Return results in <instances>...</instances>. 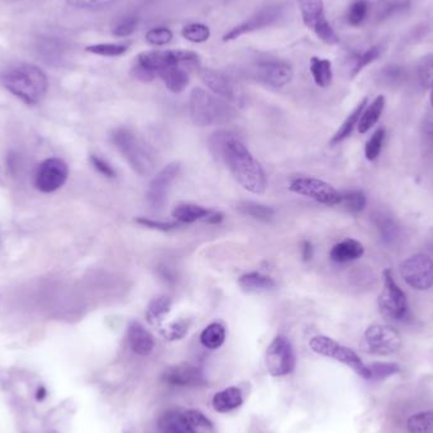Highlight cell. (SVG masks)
Instances as JSON below:
<instances>
[{
	"mask_svg": "<svg viewBox=\"0 0 433 433\" xmlns=\"http://www.w3.org/2000/svg\"><path fill=\"white\" fill-rule=\"evenodd\" d=\"M289 191L313 199L324 206H339L341 203V193L330 184L316 177H297L289 184Z\"/></svg>",
	"mask_w": 433,
	"mask_h": 433,
	"instance_id": "obj_9",
	"label": "cell"
},
{
	"mask_svg": "<svg viewBox=\"0 0 433 433\" xmlns=\"http://www.w3.org/2000/svg\"><path fill=\"white\" fill-rule=\"evenodd\" d=\"M127 337L133 353L141 356H146L152 353L154 345V337L140 322L133 321L130 324L127 330Z\"/></svg>",
	"mask_w": 433,
	"mask_h": 433,
	"instance_id": "obj_18",
	"label": "cell"
},
{
	"mask_svg": "<svg viewBox=\"0 0 433 433\" xmlns=\"http://www.w3.org/2000/svg\"><path fill=\"white\" fill-rule=\"evenodd\" d=\"M243 398L241 390L238 388H227V389L218 391L213 397L212 404H213L214 411L220 413H228V412L235 411L238 407H241Z\"/></svg>",
	"mask_w": 433,
	"mask_h": 433,
	"instance_id": "obj_23",
	"label": "cell"
},
{
	"mask_svg": "<svg viewBox=\"0 0 433 433\" xmlns=\"http://www.w3.org/2000/svg\"><path fill=\"white\" fill-rule=\"evenodd\" d=\"M407 430L409 433H433V409L413 414L407 421Z\"/></svg>",
	"mask_w": 433,
	"mask_h": 433,
	"instance_id": "obj_32",
	"label": "cell"
},
{
	"mask_svg": "<svg viewBox=\"0 0 433 433\" xmlns=\"http://www.w3.org/2000/svg\"><path fill=\"white\" fill-rule=\"evenodd\" d=\"M298 3L304 24L324 44H337L339 38L326 18L324 0H298Z\"/></svg>",
	"mask_w": 433,
	"mask_h": 433,
	"instance_id": "obj_7",
	"label": "cell"
},
{
	"mask_svg": "<svg viewBox=\"0 0 433 433\" xmlns=\"http://www.w3.org/2000/svg\"><path fill=\"white\" fill-rule=\"evenodd\" d=\"M366 195L362 191H351L341 193L339 206H344L350 213H361L366 208Z\"/></svg>",
	"mask_w": 433,
	"mask_h": 433,
	"instance_id": "obj_33",
	"label": "cell"
},
{
	"mask_svg": "<svg viewBox=\"0 0 433 433\" xmlns=\"http://www.w3.org/2000/svg\"><path fill=\"white\" fill-rule=\"evenodd\" d=\"M255 78L265 85L279 89L293 80V67L283 60H265L257 64Z\"/></svg>",
	"mask_w": 433,
	"mask_h": 433,
	"instance_id": "obj_15",
	"label": "cell"
},
{
	"mask_svg": "<svg viewBox=\"0 0 433 433\" xmlns=\"http://www.w3.org/2000/svg\"><path fill=\"white\" fill-rule=\"evenodd\" d=\"M367 100H369L367 98H364L360 103L356 105V108L350 113V116L346 118L345 122L341 125V127L338 128L337 132L335 133L333 137L330 139V146H335V145H337L339 142L345 141L346 139H348V137L351 136V133L353 132L355 127L359 125V121H360L362 112L366 108Z\"/></svg>",
	"mask_w": 433,
	"mask_h": 433,
	"instance_id": "obj_24",
	"label": "cell"
},
{
	"mask_svg": "<svg viewBox=\"0 0 433 433\" xmlns=\"http://www.w3.org/2000/svg\"><path fill=\"white\" fill-rule=\"evenodd\" d=\"M209 151L218 161L224 162L236 182L252 194H264L267 189V177L261 164L252 156L237 134L220 130L208 141Z\"/></svg>",
	"mask_w": 433,
	"mask_h": 433,
	"instance_id": "obj_1",
	"label": "cell"
},
{
	"mask_svg": "<svg viewBox=\"0 0 433 433\" xmlns=\"http://www.w3.org/2000/svg\"><path fill=\"white\" fill-rule=\"evenodd\" d=\"M224 220V214L220 212V211H214L212 209V212L209 214V217L206 218V224H220Z\"/></svg>",
	"mask_w": 433,
	"mask_h": 433,
	"instance_id": "obj_49",
	"label": "cell"
},
{
	"mask_svg": "<svg viewBox=\"0 0 433 433\" xmlns=\"http://www.w3.org/2000/svg\"><path fill=\"white\" fill-rule=\"evenodd\" d=\"M266 369L272 376L290 374L295 367V355L290 341L284 336H276L266 350Z\"/></svg>",
	"mask_w": 433,
	"mask_h": 433,
	"instance_id": "obj_11",
	"label": "cell"
},
{
	"mask_svg": "<svg viewBox=\"0 0 433 433\" xmlns=\"http://www.w3.org/2000/svg\"><path fill=\"white\" fill-rule=\"evenodd\" d=\"M160 433H197L186 422L184 413L168 412L159 421Z\"/></svg>",
	"mask_w": 433,
	"mask_h": 433,
	"instance_id": "obj_26",
	"label": "cell"
},
{
	"mask_svg": "<svg viewBox=\"0 0 433 433\" xmlns=\"http://www.w3.org/2000/svg\"><path fill=\"white\" fill-rule=\"evenodd\" d=\"M400 366L396 362H374L366 365V380H384L398 374Z\"/></svg>",
	"mask_w": 433,
	"mask_h": 433,
	"instance_id": "obj_31",
	"label": "cell"
},
{
	"mask_svg": "<svg viewBox=\"0 0 433 433\" xmlns=\"http://www.w3.org/2000/svg\"><path fill=\"white\" fill-rule=\"evenodd\" d=\"M400 275L413 289L428 290L433 287V260L425 254L408 257L400 264Z\"/></svg>",
	"mask_w": 433,
	"mask_h": 433,
	"instance_id": "obj_10",
	"label": "cell"
},
{
	"mask_svg": "<svg viewBox=\"0 0 433 433\" xmlns=\"http://www.w3.org/2000/svg\"><path fill=\"white\" fill-rule=\"evenodd\" d=\"M384 107H385V96H376L371 103L366 105V108L361 114L359 125H357V130L361 134L369 132L378 123V121L380 119V116H382Z\"/></svg>",
	"mask_w": 433,
	"mask_h": 433,
	"instance_id": "obj_25",
	"label": "cell"
},
{
	"mask_svg": "<svg viewBox=\"0 0 433 433\" xmlns=\"http://www.w3.org/2000/svg\"><path fill=\"white\" fill-rule=\"evenodd\" d=\"M226 341V328L222 324L214 322L206 328L200 335V344L209 350H217Z\"/></svg>",
	"mask_w": 433,
	"mask_h": 433,
	"instance_id": "obj_30",
	"label": "cell"
},
{
	"mask_svg": "<svg viewBox=\"0 0 433 433\" xmlns=\"http://www.w3.org/2000/svg\"><path fill=\"white\" fill-rule=\"evenodd\" d=\"M402 346V338L397 330L384 324L370 326L362 338V348L369 353L387 356L397 353Z\"/></svg>",
	"mask_w": 433,
	"mask_h": 433,
	"instance_id": "obj_8",
	"label": "cell"
},
{
	"mask_svg": "<svg viewBox=\"0 0 433 433\" xmlns=\"http://www.w3.org/2000/svg\"><path fill=\"white\" fill-rule=\"evenodd\" d=\"M237 284L243 292L251 294L269 293L276 288L275 280L257 272L242 274L237 280Z\"/></svg>",
	"mask_w": 433,
	"mask_h": 433,
	"instance_id": "obj_19",
	"label": "cell"
},
{
	"mask_svg": "<svg viewBox=\"0 0 433 433\" xmlns=\"http://www.w3.org/2000/svg\"><path fill=\"white\" fill-rule=\"evenodd\" d=\"M182 35H183L184 38H186L193 44H203L209 39L211 30L206 27V24L191 23V24L184 27Z\"/></svg>",
	"mask_w": 433,
	"mask_h": 433,
	"instance_id": "obj_36",
	"label": "cell"
},
{
	"mask_svg": "<svg viewBox=\"0 0 433 433\" xmlns=\"http://www.w3.org/2000/svg\"><path fill=\"white\" fill-rule=\"evenodd\" d=\"M379 229L382 232V238H385V240L391 241L397 236V227L394 226L393 220L382 218V222L379 223Z\"/></svg>",
	"mask_w": 433,
	"mask_h": 433,
	"instance_id": "obj_47",
	"label": "cell"
},
{
	"mask_svg": "<svg viewBox=\"0 0 433 433\" xmlns=\"http://www.w3.org/2000/svg\"><path fill=\"white\" fill-rule=\"evenodd\" d=\"M162 379L170 385L177 387H199L206 384V379L202 370L185 362L169 367L162 375Z\"/></svg>",
	"mask_w": 433,
	"mask_h": 433,
	"instance_id": "obj_17",
	"label": "cell"
},
{
	"mask_svg": "<svg viewBox=\"0 0 433 433\" xmlns=\"http://www.w3.org/2000/svg\"><path fill=\"white\" fill-rule=\"evenodd\" d=\"M128 50L127 44H98L87 47V51L104 58H118L125 55Z\"/></svg>",
	"mask_w": 433,
	"mask_h": 433,
	"instance_id": "obj_38",
	"label": "cell"
},
{
	"mask_svg": "<svg viewBox=\"0 0 433 433\" xmlns=\"http://www.w3.org/2000/svg\"><path fill=\"white\" fill-rule=\"evenodd\" d=\"M191 328V321L189 319H177L171 324L160 327V333L162 337L168 341H177L185 337Z\"/></svg>",
	"mask_w": 433,
	"mask_h": 433,
	"instance_id": "obj_35",
	"label": "cell"
},
{
	"mask_svg": "<svg viewBox=\"0 0 433 433\" xmlns=\"http://www.w3.org/2000/svg\"><path fill=\"white\" fill-rule=\"evenodd\" d=\"M112 141L125 161L141 177H147L154 171V161L134 133L125 128H118L112 134Z\"/></svg>",
	"mask_w": 433,
	"mask_h": 433,
	"instance_id": "obj_4",
	"label": "cell"
},
{
	"mask_svg": "<svg viewBox=\"0 0 433 433\" xmlns=\"http://www.w3.org/2000/svg\"><path fill=\"white\" fill-rule=\"evenodd\" d=\"M369 13L367 0H355L347 10V22L353 27H359L366 19Z\"/></svg>",
	"mask_w": 433,
	"mask_h": 433,
	"instance_id": "obj_37",
	"label": "cell"
},
{
	"mask_svg": "<svg viewBox=\"0 0 433 433\" xmlns=\"http://www.w3.org/2000/svg\"><path fill=\"white\" fill-rule=\"evenodd\" d=\"M382 55V48L379 46H374V47H370L367 48L366 51L362 52L360 55H357L355 60H353V67H351V78L357 76L359 73L369 67L370 64H373L374 61L379 59Z\"/></svg>",
	"mask_w": 433,
	"mask_h": 433,
	"instance_id": "obj_34",
	"label": "cell"
},
{
	"mask_svg": "<svg viewBox=\"0 0 433 433\" xmlns=\"http://www.w3.org/2000/svg\"><path fill=\"white\" fill-rule=\"evenodd\" d=\"M310 73L313 76V80L319 88H327L330 87L332 79H333V71H332V62L330 60L321 59V58H312L310 59Z\"/></svg>",
	"mask_w": 433,
	"mask_h": 433,
	"instance_id": "obj_28",
	"label": "cell"
},
{
	"mask_svg": "<svg viewBox=\"0 0 433 433\" xmlns=\"http://www.w3.org/2000/svg\"><path fill=\"white\" fill-rule=\"evenodd\" d=\"M212 209L194 203H180L174 206L171 215L180 224H191L195 222H204L209 217Z\"/></svg>",
	"mask_w": 433,
	"mask_h": 433,
	"instance_id": "obj_20",
	"label": "cell"
},
{
	"mask_svg": "<svg viewBox=\"0 0 433 433\" xmlns=\"http://www.w3.org/2000/svg\"><path fill=\"white\" fill-rule=\"evenodd\" d=\"M419 81L423 87L432 88L433 85V55L422 60L419 65Z\"/></svg>",
	"mask_w": 433,
	"mask_h": 433,
	"instance_id": "obj_43",
	"label": "cell"
},
{
	"mask_svg": "<svg viewBox=\"0 0 433 433\" xmlns=\"http://www.w3.org/2000/svg\"><path fill=\"white\" fill-rule=\"evenodd\" d=\"M431 105H432L433 108V85L432 88H431Z\"/></svg>",
	"mask_w": 433,
	"mask_h": 433,
	"instance_id": "obj_51",
	"label": "cell"
},
{
	"mask_svg": "<svg viewBox=\"0 0 433 433\" xmlns=\"http://www.w3.org/2000/svg\"><path fill=\"white\" fill-rule=\"evenodd\" d=\"M364 252H365V249L357 240L346 238L332 247L330 257L332 261L338 264H344V263H350V261L360 258L364 255Z\"/></svg>",
	"mask_w": 433,
	"mask_h": 433,
	"instance_id": "obj_21",
	"label": "cell"
},
{
	"mask_svg": "<svg viewBox=\"0 0 433 433\" xmlns=\"http://www.w3.org/2000/svg\"><path fill=\"white\" fill-rule=\"evenodd\" d=\"M89 161H90L91 166H93L100 175L108 177V179H114V177H117L116 170L113 169L109 164L105 161V160H103L102 157H99V156H96V154H90Z\"/></svg>",
	"mask_w": 433,
	"mask_h": 433,
	"instance_id": "obj_45",
	"label": "cell"
},
{
	"mask_svg": "<svg viewBox=\"0 0 433 433\" xmlns=\"http://www.w3.org/2000/svg\"><path fill=\"white\" fill-rule=\"evenodd\" d=\"M184 417L186 419V422L191 425L194 430L198 428H212V422L206 418V416L202 412L191 409V411L184 412Z\"/></svg>",
	"mask_w": 433,
	"mask_h": 433,
	"instance_id": "obj_44",
	"label": "cell"
},
{
	"mask_svg": "<svg viewBox=\"0 0 433 433\" xmlns=\"http://www.w3.org/2000/svg\"><path fill=\"white\" fill-rule=\"evenodd\" d=\"M67 4L78 9H103L116 0H67Z\"/></svg>",
	"mask_w": 433,
	"mask_h": 433,
	"instance_id": "obj_46",
	"label": "cell"
},
{
	"mask_svg": "<svg viewBox=\"0 0 433 433\" xmlns=\"http://www.w3.org/2000/svg\"><path fill=\"white\" fill-rule=\"evenodd\" d=\"M44 396H46V390H44V388H41V389L37 391V399H38V400H42Z\"/></svg>",
	"mask_w": 433,
	"mask_h": 433,
	"instance_id": "obj_50",
	"label": "cell"
},
{
	"mask_svg": "<svg viewBox=\"0 0 433 433\" xmlns=\"http://www.w3.org/2000/svg\"><path fill=\"white\" fill-rule=\"evenodd\" d=\"M69 177V168L67 162L58 157L44 160L37 169L35 184L36 188L42 193H53L67 183Z\"/></svg>",
	"mask_w": 433,
	"mask_h": 433,
	"instance_id": "obj_14",
	"label": "cell"
},
{
	"mask_svg": "<svg viewBox=\"0 0 433 433\" xmlns=\"http://www.w3.org/2000/svg\"><path fill=\"white\" fill-rule=\"evenodd\" d=\"M1 82L13 96L30 105L41 103L48 89L46 73L39 67L27 64L7 70Z\"/></svg>",
	"mask_w": 433,
	"mask_h": 433,
	"instance_id": "obj_2",
	"label": "cell"
},
{
	"mask_svg": "<svg viewBox=\"0 0 433 433\" xmlns=\"http://www.w3.org/2000/svg\"><path fill=\"white\" fill-rule=\"evenodd\" d=\"M137 26H139V18L133 17V15H128V17L122 18L121 21H118L114 24L112 32L116 37H128L137 30Z\"/></svg>",
	"mask_w": 433,
	"mask_h": 433,
	"instance_id": "obj_40",
	"label": "cell"
},
{
	"mask_svg": "<svg viewBox=\"0 0 433 433\" xmlns=\"http://www.w3.org/2000/svg\"><path fill=\"white\" fill-rule=\"evenodd\" d=\"M301 258L304 263H308L315 255V247L308 240H304L301 245Z\"/></svg>",
	"mask_w": 433,
	"mask_h": 433,
	"instance_id": "obj_48",
	"label": "cell"
},
{
	"mask_svg": "<svg viewBox=\"0 0 433 433\" xmlns=\"http://www.w3.org/2000/svg\"><path fill=\"white\" fill-rule=\"evenodd\" d=\"M199 76L214 96H220L233 105L243 103L242 90L226 73L213 69H200Z\"/></svg>",
	"mask_w": 433,
	"mask_h": 433,
	"instance_id": "obj_13",
	"label": "cell"
},
{
	"mask_svg": "<svg viewBox=\"0 0 433 433\" xmlns=\"http://www.w3.org/2000/svg\"><path fill=\"white\" fill-rule=\"evenodd\" d=\"M189 114L193 123L198 127L226 125L236 117L233 104L204 89L191 90L189 96Z\"/></svg>",
	"mask_w": 433,
	"mask_h": 433,
	"instance_id": "obj_3",
	"label": "cell"
},
{
	"mask_svg": "<svg viewBox=\"0 0 433 433\" xmlns=\"http://www.w3.org/2000/svg\"><path fill=\"white\" fill-rule=\"evenodd\" d=\"M147 42L154 46H164V44H169L173 39V32L166 28V27H159V28H152L146 33Z\"/></svg>",
	"mask_w": 433,
	"mask_h": 433,
	"instance_id": "obj_42",
	"label": "cell"
},
{
	"mask_svg": "<svg viewBox=\"0 0 433 433\" xmlns=\"http://www.w3.org/2000/svg\"><path fill=\"white\" fill-rule=\"evenodd\" d=\"M134 220L142 227L156 229V231H161V232H170V231H174V229L180 227V223H177V222H161V220H152V218H147V217H139Z\"/></svg>",
	"mask_w": 433,
	"mask_h": 433,
	"instance_id": "obj_41",
	"label": "cell"
},
{
	"mask_svg": "<svg viewBox=\"0 0 433 433\" xmlns=\"http://www.w3.org/2000/svg\"><path fill=\"white\" fill-rule=\"evenodd\" d=\"M310 348L326 357L339 361L347 366L351 367L361 378L365 379L366 376V365L362 362L359 355L351 348L338 344L337 341L327 337V336H315L309 341Z\"/></svg>",
	"mask_w": 433,
	"mask_h": 433,
	"instance_id": "obj_6",
	"label": "cell"
},
{
	"mask_svg": "<svg viewBox=\"0 0 433 433\" xmlns=\"http://www.w3.org/2000/svg\"><path fill=\"white\" fill-rule=\"evenodd\" d=\"M157 76H160L166 88L175 94L184 91L189 84V73L177 65L164 67L159 71Z\"/></svg>",
	"mask_w": 433,
	"mask_h": 433,
	"instance_id": "obj_22",
	"label": "cell"
},
{
	"mask_svg": "<svg viewBox=\"0 0 433 433\" xmlns=\"http://www.w3.org/2000/svg\"><path fill=\"white\" fill-rule=\"evenodd\" d=\"M385 140V130L378 128L365 145V156L369 161H374L382 152V143Z\"/></svg>",
	"mask_w": 433,
	"mask_h": 433,
	"instance_id": "obj_39",
	"label": "cell"
},
{
	"mask_svg": "<svg viewBox=\"0 0 433 433\" xmlns=\"http://www.w3.org/2000/svg\"><path fill=\"white\" fill-rule=\"evenodd\" d=\"M171 304L173 303H171L169 297L161 295V297L154 298L147 306V322L154 327H161L165 317L168 316L170 310H171Z\"/></svg>",
	"mask_w": 433,
	"mask_h": 433,
	"instance_id": "obj_27",
	"label": "cell"
},
{
	"mask_svg": "<svg viewBox=\"0 0 433 433\" xmlns=\"http://www.w3.org/2000/svg\"><path fill=\"white\" fill-rule=\"evenodd\" d=\"M280 15H281V8L278 7V6L264 8L256 15H252L247 21H245L241 24L233 27L232 30H228L227 33L223 36V42L235 41L243 35H247L251 32L269 27L270 24L279 19Z\"/></svg>",
	"mask_w": 433,
	"mask_h": 433,
	"instance_id": "obj_16",
	"label": "cell"
},
{
	"mask_svg": "<svg viewBox=\"0 0 433 433\" xmlns=\"http://www.w3.org/2000/svg\"><path fill=\"white\" fill-rule=\"evenodd\" d=\"M384 279V290L379 297V308L384 316L391 318L394 321H405L409 317V307L407 295L399 288L397 281L393 278L389 269L382 272Z\"/></svg>",
	"mask_w": 433,
	"mask_h": 433,
	"instance_id": "obj_5",
	"label": "cell"
},
{
	"mask_svg": "<svg viewBox=\"0 0 433 433\" xmlns=\"http://www.w3.org/2000/svg\"><path fill=\"white\" fill-rule=\"evenodd\" d=\"M179 173H180V164L173 162L160 170L151 180L147 189L146 200L147 204L154 212L164 209V206L168 202L171 184L174 183Z\"/></svg>",
	"mask_w": 433,
	"mask_h": 433,
	"instance_id": "obj_12",
	"label": "cell"
},
{
	"mask_svg": "<svg viewBox=\"0 0 433 433\" xmlns=\"http://www.w3.org/2000/svg\"><path fill=\"white\" fill-rule=\"evenodd\" d=\"M236 209L243 215H247L254 220H263V222H269L275 215V209L272 206L260 204V203L251 202V200L238 202L236 204Z\"/></svg>",
	"mask_w": 433,
	"mask_h": 433,
	"instance_id": "obj_29",
	"label": "cell"
}]
</instances>
